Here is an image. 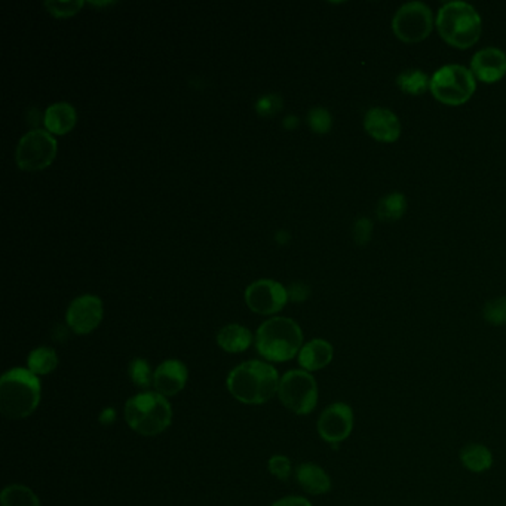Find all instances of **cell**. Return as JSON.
I'll use <instances>...</instances> for the list:
<instances>
[{
    "instance_id": "obj_7",
    "label": "cell",
    "mask_w": 506,
    "mask_h": 506,
    "mask_svg": "<svg viewBox=\"0 0 506 506\" xmlns=\"http://www.w3.org/2000/svg\"><path fill=\"white\" fill-rule=\"evenodd\" d=\"M278 397L287 410L299 416H306L318 406L319 390L317 380L310 371L290 370L279 380Z\"/></svg>"
},
{
    "instance_id": "obj_31",
    "label": "cell",
    "mask_w": 506,
    "mask_h": 506,
    "mask_svg": "<svg viewBox=\"0 0 506 506\" xmlns=\"http://www.w3.org/2000/svg\"><path fill=\"white\" fill-rule=\"evenodd\" d=\"M283 108V100L279 99L278 95L269 94L263 99L258 100L256 104V110H257L260 117H272Z\"/></svg>"
},
{
    "instance_id": "obj_15",
    "label": "cell",
    "mask_w": 506,
    "mask_h": 506,
    "mask_svg": "<svg viewBox=\"0 0 506 506\" xmlns=\"http://www.w3.org/2000/svg\"><path fill=\"white\" fill-rule=\"evenodd\" d=\"M364 129L376 142L395 143L401 135V122L389 109L373 108L365 113Z\"/></svg>"
},
{
    "instance_id": "obj_22",
    "label": "cell",
    "mask_w": 506,
    "mask_h": 506,
    "mask_svg": "<svg viewBox=\"0 0 506 506\" xmlns=\"http://www.w3.org/2000/svg\"><path fill=\"white\" fill-rule=\"evenodd\" d=\"M407 206L406 196L399 192H394L380 199L376 213H378L379 220H382L385 223H394L403 219Z\"/></svg>"
},
{
    "instance_id": "obj_5",
    "label": "cell",
    "mask_w": 506,
    "mask_h": 506,
    "mask_svg": "<svg viewBox=\"0 0 506 506\" xmlns=\"http://www.w3.org/2000/svg\"><path fill=\"white\" fill-rule=\"evenodd\" d=\"M124 416L134 432L143 437H156L171 425L172 407L170 401L155 390H144L126 401Z\"/></svg>"
},
{
    "instance_id": "obj_24",
    "label": "cell",
    "mask_w": 506,
    "mask_h": 506,
    "mask_svg": "<svg viewBox=\"0 0 506 506\" xmlns=\"http://www.w3.org/2000/svg\"><path fill=\"white\" fill-rule=\"evenodd\" d=\"M429 83H431V79L428 78V74L419 69L404 70L403 74L397 78V85L399 86V90L408 95L425 94L429 90Z\"/></svg>"
},
{
    "instance_id": "obj_36",
    "label": "cell",
    "mask_w": 506,
    "mask_h": 506,
    "mask_svg": "<svg viewBox=\"0 0 506 506\" xmlns=\"http://www.w3.org/2000/svg\"><path fill=\"white\" fill-rule=\"evenodd\" d=\"M288 238H290V235H288L285 231H281V232L276 235V240H278L279 244H285V242H288Z\"/></svg>"
},
{
    "instance_id": "obj_25",
    "label": "cell",
    "mask_w": 506,
    "mask_h": 506,
    "mask_svg": "<svg viewBox=\"0 0 506 506\" xmlns=\"http://www.w3.org/2000/svg\"><path fill=\"white\" fill-rule=\"evenodd\" d=\"M128 374L131 382H133L135 387L140 388V389L146 390L153 387V376H155V371L152 370L151 364H149L146 360L135 358V360L131 361V364H129L128 367Z\"/></svg>"
},
{
    "instance_id": "obj_4",
    "label": "cell",
    "mask_w": 506,
    "mask_h": 506,
    "mask_svg": "<svg viewBox=\"0 0 506 506\" xmlns=\"http://www.w3.org/2000/svg\"><path fill=\"white\" fill-rule=\"evenodd\" d=\"M303 331L292 318L275 317L263 322L256 333L258 355L269 362H285L299 356Z\"/></svg>"
},
{
    "instance_id": "obj_1",
    "label": "cell",
    "mask_w": 506,
    "mask_h": 506,
    "mask_svg": "<svg viewBox=\"0 0 506 506\" xmlns=\"http://www.w3.org/2000/svg\"><path fill=\"white\" fill-rule=\"evenodd\" d=\"M278 370L263 361H245L229 373L226 387L233 398L249 406L267 403L278 394Z\"/></svg>"
},
{
    "instance_id": "obj_21",
    "label": "cell",
    "mask_w": 506,
    "mask_h": 506,
    "mask_svg": "<svg viewBox=\"0 0 506 506\" xmlns=\"http://www.w3.org/2000/svg\"><path fill=\"white\" fill-rule=\"evenodd\" d=\"M57 367H58V355L54 349L48 346L33 349L27 358V369L38 378L51 374L52 371H56Z\"/></svg>"
},
{
    "instance_id": "obj_30",
    "label": "cell",
    "mask_w": 506,
    "mask_h": 506,
    "mask_svg": "<svg viewBox=\"0 0 506 506\" xmlns=\"http://www.w3.org/2000/svg\"><path fill=\"white\" fill-rule=\"evenodd\" d=\"M352 235H353V240L356 244L361 245V247L369 244L371 240V235H373L371 220L367 219V217H361V219L356 220L353 229H352Z\"/></svg>"
},
{
    "instance_id": "obj_26",
    "label": "cell",
    "mask_w": 506,
    "mask_h": 506,
    "mask_svg": "<svg viewBox=\"0 0 506 506\" xmlns=\"http://www.w3.org/2000/svg\"><path fill=\"white\" fill-rule=\"evenodd\" d=\"M483 318L490 326H506V296L487 301L483 308Z\"/></svg>"
},
{
    "instance_id": "obj_13",
    "label": "cell",
    "mask_w": 506,
    "mask_h": 506,
    "mask_svg": "<svg viewBox=\"0 0 506 506\" xmlns=\"http://www.w3.org/2000/svg\"><path fill=\"white\" fill-rule=\"evenodd\" d=\"M471 72L476 81L496 83L506 74V54L499 48L487 47L472 57Z\"/></svg>"
},
{
    "instance_id": "obj_27",
    "label": "cell",
    "mask_w": 506,
    "mask_h": 506,
    "mask_svg": "<svg viewBox=\"0 0 506 506\" xmlns=\"http://www.w3.org/2000/svg\"><path fill=\"white\" fill-rule=\"evenodd\" d=\"M83 6L82 0H72V2H58V0H48L45 8L56 18L74 17Z\"/></svg>"
},
{
    "instance_id": "obj_2",
    "label": "cell",
    "mask_w": 506,
    "mask_h": 506,
    "mask_svg": "<svg viewBox=\"0 0 506 506\" xmlns=\"http://www.w3.org/2000/svg\"><path fill=\"white\" fill-rule=\"evenodd\" d=\"M42 387L29 369L15 367L0 379V412L9 421H22L38 410Z\"/></svg>"
},
{
    "instance_id": "obj_3",
    "label": "cell",
    "mask_w": 506,
    "mask_h": 506,
    "mask_svg": "<svg viewBox=\"0 0 506 506\" xmlns=\"http://www.w3.org/2000/svg\"><path fill=\"white\" fill-rule=\"evenodd\" d=\"M435 26L444 42L458 49H469L480 40L483 20L472 4L453 0L442 4Z\"/></svg>"
},
{
    "instance_id": "obj_34",
    "label": "cell",
    "mask_w": 506,
    "mask_h": 506,
    "mask_svg": "<svg viewBox=\"0 0 506 506\" xmlns=\"http://www.w3.org/2000/svg\"><path fill=\"white\" fill-rule=\"evenodd\" d=\"M118 413L113 407H106L100 413L99 421L103 426H110L117 422Z\"/></svg>"
},
{
    "instance_id": "obj_35",
    "label": "cell",
    "mask_w": 506,
    "mask_h": 506,
    "mask_svg": "<svg viewBox=\"0 0 506 506\" xmlns=\"http://www.w3.org/2000/svg\"><path fill=\"white\" fill-rule=\"evenodd\" d=\"M283 125L284 126H285V128L292 131V129L297 128V126H299V118L288 117L287 119L284 120Z\"/></svg>"
},
{
    "instance_id": "obj_33",
    "label": "cell",
    "mask_w": 506,
    "mask_h": 506,
    "mask_svg": "<svg viewBox=\"0 0 506 506\" xmlns=\"http://www.w3.org/2000/svg\"><path fill=\"white\" fill-rule=\"evenodd\" d=\"M272 506H312V503L301 496H287V498L279 499Z\"/></svg>"
},
{
    "instance_id": "obj_9",
    "label": "cell",
    "mask_w": 506,
    "mask_h": 506,
    "mask_svg": "<svg viewBox=\"0 0 506 506\" xmlns=\"http://www.w3.org/2000/svg\"><path fill=\"white\" fill-rule=\"evenodd\" d=\"M57 140L43 129H33L20 140L17 147L18 167L24 171H40L49 167L57 156Z\"/></svg>"
},
{
    "instance_id": "obj_23",
    "label": "cell",
    "mask_w": 506,
    "mask_h": 506,
    "mask_svg": "<svg viewBox=\"0 0 506 506\" xmlns=\"http://www.w3.org/2000/svg\"><path fill=\"white\" fill-rule=\"evenodd\" d=\"M2 506H40V501L27 485L11 484L0 494Z\"/></svg>"
},
{
    "instance_id": "obj_6",
    "label": "cell",
    "mask_w": 506,
    "mask_h": 506,
    "mask_svg": "<svg viewBox=\"0 0 506 506\" xmlns=\"http://www.w3.org/2000/svg\"><path fill=\"white\" fill-rule=\"evenodd\" d=\"M476 90V79L465 65H442L433 74L429 91L433 99L446 106H462L472 99Z\"/></svg>"
},
{
    "instance_id": "obj_11",
    "label": "cell",
    "mask_w": 506,
    "mask_h": 506,
    "mask_svg": "<svg viewBox=\"0 0 506 506\" xmlns=\"http://www.w3.org/2000/svg\"><path fill=\"white\" fill-rule=\"evenodd\" d=\"M290 301L288 290L274 279H258L245 290V303L258 315H274Z\"/></svg>"
},
{
    "instance_id": "obj_19",
    "label": "cell",
    "mask_w": 506,
    "mask_h": 506,
    "mask_svg": "<svg viewBox=\"0 0 506 506\" xmlns=\"http://www.w3.org/2000/svg\"><path fill=\"white\" fill-rule=\"evenodd\" d=\"M460 464L472 474H484L494 464L493 451L481 442H469L459 453Z\"/></svg>"
},
{
    "instance_id": "obj_18",
    "label": "cell",
    "mask_w": 506,
    "mask_h": 506,
    "mask_svg": "<svg viewBox=\"0 0 506 506\" xmlns=\"http://www.w3.org/2000/svg\"><path fill=\"white\" fill-rule=\"evenodd\" d=\"M76 120H78V117H76V110H74V106L65 103V101L49 106L45 112V117H43L48 133L56 134V135H65V134L70 133L74 128Z\"/></svg>"
},
{
    "instance_id": "obj_14",
    "label": "cell",
    "mask_w": 506,
    "mask_h": 506,
    "mask_svg": "<svg viewBox=\"0 0 506 506\" xmlns=\"http://www.w3.org/2000/svg\"><path fill=\"white\" fill-rule=\"evenodd\" d=\"M189 379V370L180 360H167L156 367L153 376L155 392L165 398L180 394Z\"/></svg>"
},
{
    "instance_id": "obj_16",
    "label": "cell",
    "mask_w": 506,
    "mask_h": 506,
    "mask_svg": "<svg viewBox=\"0 0 506 506\" xmlns=\"http://www.w3.org/2000/svg\"><path fill=\"white\" fill-rule=\"evenodd\" d=\"M333 358H335V348L330 342L324 339H312L303 345L297 356L301 370L310 373L326 369L331 364Z\"/></svg>"
},
{
    "instance_id": "obj_8",
    "label": "cell",
    "mask_w": 506,
    "mask_h": 506,
    "mask_svg": "<svg viewBox=\"0 0 506 506\" xmlns=\"http://www.w3.org/2000/svg\"><path fill=\"white\" fill-rule=\"evenodd\" d=\"M433 26L432 11L423 2L404 4L392 18V31L404 43L423 42L432 33Z\"/></svg>"
},
{
    "instance_id": "obj_32",
    "label": "cell",
    "mask_w": 506,
    "mask_h": 506,
    "mask_svg": "<svg viewBox=\"0 0 506 506\" xmlns=\"http://www.w3.org/2000/svg\"><path fill=\"white\" fill-rule=\"evenodd\" d=\"M310 296V288L305 284H292V288L288 290V297L292 301H303Z\"/></svg>"
},
{
    "instance_id": "obj_12",
    "label": "cell",
    "mask_w": 506,
    "mask_h": 506,
    "mask_svg": "<svg viewBox=\"0 0 506 506\" xmlns=\"http://www.w3.org/2000/svg\"><path fill=\"white\" fill-rule=\"evenodd\" d=\"M103 301L92 294H83L70 303L65 321L70 330L79 336L90 335L103 321Z\"/></svg>"
},
{
    "instance_id": "obj_20",
    "label": "cell",
    "mask_w": 506,
    "mask_h": 506,
    "mask_svg": "<svg viewBox=\"0 0 506 506\" xmlns=\"http://www.w3.org/2000/svg\"><path fill=\"white\" fill-rule=\"evenodd\" d=\"M217 344L224 352L240 353V352H245L251 346L253 335L247 327L240 326V324H229L219 331Z\"/></svg>"
},
{
    "instance_id": "obj_28",
    "label": "cell",
    "mask_w": 506,
    "mask_h": 506,
    "mask_svg": "<svg viewBox=\"0 0 506 506\" xmlns=\"http://www.w3.org/2000/svg\"><path fill=\"white\" fill-rule=\"evenodd\" d=\"M308 124L313 133L327 134L330 133L331 126H333V118L327 109L313 108L308 115Z\"/></svg>"
},
{
    "instance_id": "obj_10",
    "label": "cell",
    "mask_w": 506,
    "mask_h": 506,
    "mask_svg": "<svg viewBox=\"0 0 506 506\" xmlns=\"http://www.w3.org/2000/svg\"><path fill=\"white\" fill-rule=\"evenodd\" d=\"M355 426V414L346 403H333L322 410L318 417L317 431L319 437L331 446H337L351 437Z\"/></svg>"
},
{
    "instance_id": "obj_29",
    "label": "cell",
    "mask_w": 506,
    "mask_h": 506,
    "mask_svg": "<svg viewBox=\"0 0 506 506\" xmlns=\"http://www.w3.org/2000/svg\"><path fill=\"white\" fill-rule=\"evenodd\" d=\"M267 469L279 481H287L292 474V460L287 456L275 455L267 462Z\"/></svg>"
},
{
    "instance_id": "obj_17",
    "label": "cell",
    "mask_w": 506,
    "mask_h": 506,
    "mask_svg": "<svg viewBox=\"0 0 506 506\" xmlns=\"http://www.w3.org/2000/svg\"><path fill=\"white\" fill-rule=\"evenodd\" d=\"M296 481L306 493L312 494V496L327 494L333 487L330 475L327 474L326 469L319 465L310 464V462L296 467Z\"/></svg>"
}]
</instances>
